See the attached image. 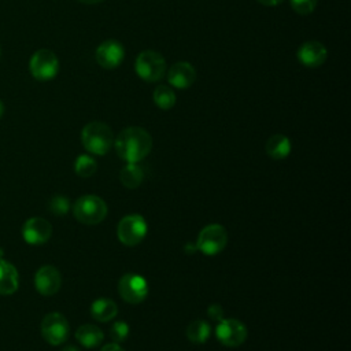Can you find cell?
Segmentation results:
<instances>
[{"label":"cell","instance_id":"1","mask_svg":"<svg viewBox=\"0 0 351 351\" xmlns=\"http://www.w3.org/2000/svg\"><path fill=\"white\" fill-rule=\"evenodd\" d=\"M114 145L121 159L128 163H137L151 152L152 137L145 129L130 126L117 136Z\"/></svg>","mask_w":351,"mask_h":351},{"label":"cell","instance_id":"2","mask_svg":"<svg viewBox=\"0 0 351 351\" xmlns=\"http://www.w3.org/2000/svg\"><path fill=\"white\" fill-rule=\"evenodd\" d=\"M81 141L88 152L106 155L114 143V136L108 125L93 121L84 126L81 132Z\"/></svg>","mask_w":351,"mask_h":351},{"label":"cell","instance_id":"3","mask_svg":"<svg viewBox=\"0 0 351 351\" xmlns=\"http://www.w3.org/2000/svg\"><path fill=\"white\" fill-rule=\"evenodd\" d=\"M73 215L84 225H97L107 217V204L96 195H84L74 202Z\"/></svg>","mask_w":351,"mask_h":351},{"label":"cell","instance_id":"4","mask_svg":"<svg viewBox=\"0 0 351 351\" xmlns=\"http://www.w3.org/2000/svg\"><path fill=\"white\" fill-rule=\"evenodd\" d=\"M134 67L137 75L141 80L147 82H155L165 75L166 60L159 52L147 49L138 53Z\"/></svg>","mask_w":351,"mask_h":351},{"label":"cell","instance_id":"5","mask_svg":"<svg viewBox=\"0 0 351 351\" xmlns=\"http://www.w3.org/2000/svg\"><path fill=\"white\" fill-rule=\"evenodd\" d=\"M228 244V232L219 223H210L204 226L196 241V248L204 255L213 256L223 251Z\"/></svg>","mask_w":351,"mask_h":351},{"label":"cell","instance_id":"6","mask_svg":"<svg viewBox=\"0 0 351 351\" xmlns=\"http://www.w3.org/2000/svg\"><path fill=\"white\" fill-rule=\"evenodd\" d=\"M147 230L148 226L145 219L138 214H130L119 221L117 228V236L123 245L133 247L144 240Z\"/></svg>","mask_w":351,"mask_h":351},{"label":"cell","instance_id":"7","mask_svg":"<svg viewBox=\"0 0 351 351\" xmlns=\"http://www.w3.org/2000/svg\"><path fill=\"white\" fill-rule=\"evenodd\" d=\"M41 336L51 346L63 344L70 333V326L66 317L58 311L48 313L41 321Z\"/></svg>","mask_w":351,"mask_h":351},{"label":"cell","instance_id":"8","mask_svg":"<svg viewBox=\"0 0 351 351\" xmlns=\"http://www.w3.org/2000/svg\"><path fill=\"white\" fill-rule=\"evenodd\" d=\"M32 75L38 81H49L56 77L59 71V60L49 49L36 51L29 62Z\"/></svg>","mask_w":351,"mask_h":351},{"label":"cell","instance_id":"9","mask_svg":"<svg viewBox=\"0 0 351 351\" xmlns=\"http://www.w3.org/2000/svg\"><path fill=\"white\" fill-rule=\"evenodd\" d=\"M118 292L126 303L138 304L148 295V284L143 276L128 273L119 278Z\"/></svg>","mask_w":351,"mask_h":351},{"label":"cell","instance_id":"10","mask_svg":"<svg viewBox=\"0 0 351 351\" xmlns=\"http://www.w3.org/2000/svg\"><path fill=\"white\" fill-rule=\"evenodd\" d=\"M248 330L245 325L236 318H223L215 328L217 339L225 347H239L247 339Z\"/></svg>","mask_w":351,"mask_h":351},{"label":"cell","instance_id":"11","mask_svg":"<svg viewBox=\"0 0 351 351\" xmlns=\"http://www.w3.org/2000/svg\"><path fill=\"white\" fill-rule=\"evenodd\" d=\"M52 236V225L41 217H32L22 226V237L27 244L41 245Z\"/></svg>","mask_w":351,"mask_h":351},{"label":"cell","instance_id":"12","mask_svg":"<svg viewBox=\"0 0 351 351\" xmlns=\"http://www.w3.org/2000/svg\"><path fill=\"white\" fill-rule=\"evenodd\" d=\"M62 285V276L59 270L52 265L41 266L34 274L36 291L43 296L55 295Z\"/></svg>","mask_w":351,"mask_h":351},{"label":"cell","instance_id":"13","mask_svg":"<svg viewBox=\"0 0 351 351\" xmlns=\"http://www.w3.org/2000/svg\"><path fill=\"white\" fill-rule=\"evenodd\" d=\"M96 62L103 69L111 70L117 69L123 58H125V49L121 43L115 40H106L96 48Z\"/></svg>","mask_w":351,"mask_h":351},{"label":"cell","instance_id":"14","mask_svg":"<svg viewBox=\"0 0 351 351\" xmlns=\"http://www.w3.org/2000/svg\"><path fill=\"white\" fill-rule=\"evenodd\" d=\"M326 48L319 41L303 43L298 49V59L306 67H319L326 60Z\"/></svg>","mask_w":351,"mask_h":351},{"label":"cell","instance_id":"15","mask_svg":"<svg viewBox=\"0 0 351 351\" xmlns=\"http://www.w3.org/2000/svg\"><path fill=\"white\" fill-rule=\"evenodd\" d=\"M196 80V70L188 62H177L167 71V81L177 89L189 88Z\"/></svg>","mask_w":351,"mask_h":351},{"label":"cell","instance_id":"16","mask_svg":"<svg viewBox=\"0 0 351 351\" xmlns=\"http://www.w3.org/2000/svg\"><path fill=\"white\" fill-rule=\"evenodd\" d=\"M19 288V273L16 267L0 258V295H12Z\"/></svg>","mask_w":351,"mask_h":351},{"label":"cell","instance_id":"17","mask_svg":"<svg viewBox=\"0 0 351 351\" xmlns=\"http://www.w3.org/2000/svg\"><path fill=\"white\" fill-rule=\"evenodd\" d=\"M266 154L276 160H281L285 159L289 152H291V141L285 134H273L271 137H269V140L266 141L265 145Z\"/></svg>","mask_w":351,"mask_h":351},{"label":"cell","instance_id":"18","mask_svg":"<svg viewBox=\"0 0 351 351\" xmlns=\"http://www.w3.org/2000/svg\"><path fill=\"white\" fill-rule=\"evenodd\" d=\"M75 339L80 341L81 346H84L86 348H95V347L101 344V341L104 339V335H103V330L99 326L85 324V325H81L77 329Z\"/></svg>","mask_w":351,"mask_h":351},{"label":"cell","instance_id":"19","mask_svg":"<svg viewBox=\"0 0 351 351\" xmlns=\"http://www.w3.org/2000/svg\"><path fill=\"white\" fill-rule=\"evenodd\" d=\"M118 313V306L114 300L107 298L96 299L90 306V314L96 321L100 322H108L112 319Z\"/></svg>","mask_w":351,"mask_h":351},{"label":"cell","instance_id":"20","mask_svg":"<svg viewBox=\"0 0 351 351\" xmlns=\"http://www.w3.org/2000/svg\"><path fill=\"white\" fill-rule=\"evenodd\" d=\"M119 180L121 182L129 188V189H134L137 188L143 180H144V173L143 169L137 165V163H128L126 166L122 167V170L119 171Z\"/></svg>","mask_w":351,"mask_h":351},{"label":"cell","instance_id":"21","mask_svg":"<svg viewBox=\"0 0 351 351\" xmlns=\"http://www.w3.org/2000/svg\"><path fill=\"white\" fill-rule=\"evenodd\" d=\"M186 337L196 344H203L210 337V325L203 319H195L186 326Z\"/></svg>","mask_w":351,"mask_h":351},{"label":"cell","instance_id":"22","mask_svg":"<svg viewBox=\"0 0 351 351\" xmlns=\"http://www.w3.org/2000/svg\"><path fill=\"white\" fill-rule=\"evenodd\" d=\"M154 101L162 110H170L176 104V93L171 88L160 85L154 90Z\"/></svg>","mask_w":351,"mask_h":351},{"label":"cell","instance_id":"23","mask_svg":"<svg viewBox=\"0 0 351 351\" xmlns=\"http://www.w3.org/2000/svg\"><path fill=\"white\" fill-rule=\"evenodd\" d=\"M96 169H97V163L89 155H80L74 162V171L77 176L82 178L93 176Z\"/></svg>","mask_w":351,"mask_h":351},{"label":"cell","instance_id":"24","mask_svg":"<svg viewBox=\"0 0 351 351\" xmlns=\"http://www.w3.org/2000/svg\"><path fill=\"white\" fill-rule=\"evenodd\" d=\"M48 208L49 211L56 215V217H63L69 213L70 210V200L62 195H56L53 196L49 203H48Z\"/></svg>","mask_w":351,"mask_h":351},{"label":"cell","instance_id":"25","mask_svg":"<svg viewBox=\"0 0 351 351\" xmlns=\"http://www.w3.org/2000/svg\"><path fill=\"white\" fill-rule=\"evenodd\" d=\"M110 336L115 343H121L129 336V325L125 321H117L110 328Z\"/></svg>","mask_w":351,"mask_h":351},{"label":"cell","instance_id":"26","mask_svg":"<svg viewBox=\"0 0 351 351\" xmlns=\"http://www.w3.org/2000/svg\"><path fill=\"white\" fill-rule=\"evenodd\" d=\"M317 0H291V7L295 12L307 15L315 10Z\"/></svg>","mask_w":351,"mask_h":351},{"label":"cell","instance_id":"27","mask_svg":"<svg viewBox=\"0 0 351 351\" xmlns=\"http://www.w3.org/2000/svg\"><path fill=\"white\" fill-rule=\"evenodd\" d=\"M207 314H208L210 318L214 319V321H218V322H219L221 319H223V310H222V307H221L219 304H217V303L208 306Z\"/></svg>","mask_w":351,"mask_h":351},{"label":"cell","instance_id":"28","mask_svg":"<svg viewBox=\"0 0 351 351\" xmlns=\"http://www.w3.org/2000/svg\"><path fill=\"white\" fill-rule=\"evenodd\" d=\"M100 351H125L121 346H118V343H111L107 346H103Z\"/></svg>","mask_w":351,"mask_h":351},{"label":"cell","instance_id":"29","mask_svg":"<svg viewBox=\"0 0 351 351\" xmlns=\"http://www.w3.org/2000/svg\"><path fill=\"white\" fill-rule=\"evenodd\" d=\"M284 0H258V3L267 5V7H273V5H278L280 3H282Z\"/></svg>","mask_w":351,"mask_h":351},{"label":"cell","instance_id":"30","mask_svg":"<svg viewBox=\"0 0 351 351\" xmlns=\"http://www.w3.org/2000/svg\"><path fill=\"white\" fill-rule=\"evenodd\" d=\"M62 351H80L75 346H73V344H69V346H66V347H63L62 348Z\"/></svg>","mask_w":351,"mask_h":351},{"label":"cell","instance_id":"31","mask_svg":"<svg viewBox=\"0 0 351 351\" xmlns=\"http://www.w3.org/2000/svg\"><path fill=\"white\" fill-rule=\"evenodd\" d=\"M78 1H81L84 4H96V3H100L103 0H78Z\"/></svg>","mask_w":351,"mask_h":351},{"label":"cell","instance_id":"32","mask_svg":"<svg viewBox=\"0 0 351 351\" xmlns=\"http://www.w3.org/2000/svg\"><path fill=\"white\" fill-rule=\"evenodd\" d=\"M3 114H4V104H3V101L0 100V118L3 117Z\"/></svg>","mask_w":351,"mask_h":351},{"label":"cell","instance_id":"33","mask_svg":"<svg viewBox=\"0 0 351 351\" xmlns=\"http://www.w3.org/2000/svg\"><path fill=\"white\" fill-rule=\"evenodd\" d=\"M0 55H1V51H0Z\"/></svg>","mask_w":351,"mask_h":351}]
</instances>
